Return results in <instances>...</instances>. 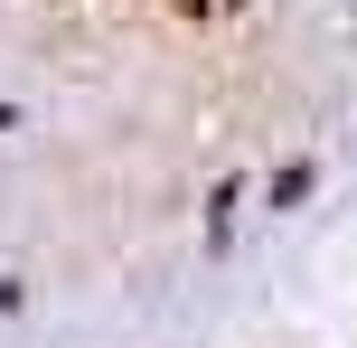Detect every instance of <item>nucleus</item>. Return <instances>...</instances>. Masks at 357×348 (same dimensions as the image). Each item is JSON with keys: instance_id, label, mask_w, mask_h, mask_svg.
<instances>
[{"instance_id": "1", "label": "nucleus", "mask_w": 357, "mask_h": 348, "mask_svg": "<svg viewBox=\"0 0 357 348\" xmlns=\"http://www.w3.org/2000/svg\"><path fill=\"white\" fill-rule=\"evenodd\" d=\"M0 123H10V113H0Z\"/></svg>"}]
</instances>
